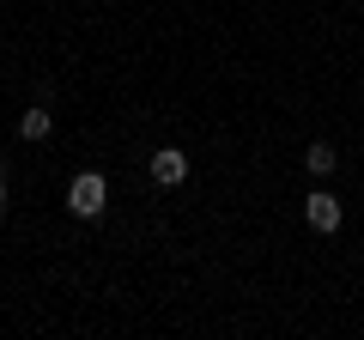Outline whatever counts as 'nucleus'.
I'll list each match as a JSON object with an SVG mask.
<instances>
[{
  "label": "nucleus",
  "instance_id": "obj_3",
  "mask_svg": "<svg viewBox=\"0 0 364 340\" xmlns=\"http://www.w3.org/2000/svg\"><path fill=\"white\" fill-rule=\"evenodd\" d=\"M304 225L310 231H340V195H328V188H316V195H304Z\"/></svg>",
  "mask_w": 364,
  "mask_h": 340
},
{
  "label": "nucleus",
  "instance_id": "obj_2",
  "mask_svg": "<svg viewBox=\"0 0 364 340\" xmlns=\"http://www.w3.org/2000/svg\"><path fill=\"white\" fill-rule=\"evenodd\" d=\"M152 183L158 188H182L188 183V152H182V146H158L152 152Z\"/></svg>",
  "mask_w": 364,
  "mask_h": 340
},
{
  "label": "nucleus",
  "instance_id": "obj_6",
  "mask_svg": "<svg viewBox=\"0 0 364 340\" xmlns=\"http://www.w3.org/2000/svg\"><path fill=\"white\" fill-rule=\"evenodd\" d=\"M6 207H13V188H6V164H0V219H6Z\"/></svg>",
  "mask_w": 364,
  "mask_h": 340
},
{
  "label": "nucleus",
  "instance_id": "obj_1",
  "mask_svg": "<svg viewBox=\"0 0 364 340\" xmlns=\"http://www.w3.org/2000/svg\"><path fill=\"white\" fill-rule=\"evenodd\" d=\"M104 207H109V183L97 170H79L73 188H67V213H73V219H97Z\"/></svg>",
  "mask_w": 364,
  "mask_h": 340
},
{
  "label": "nucleus",
  "instance_id": "obj_5",
  "mask_svg": "<svg viewBox=\"0 0 364 340\" xmlns=\"http://www.w3.org/2000/svg\"><path fill=\"white\" fill-rule=\"evenodd\" d=\"M334 164H340V152L328 140H316V146H304V170L310 176H334Z\"/></svg>",
  "mask_w": 364,
  "mask_h": 340
},
{
  "label": "nucleus",
  "instance_id": "obj_4",
  "mask_svg": "<svg viewBox=\"0 0 364 340\" xmlns=\"http://www.w3.org/2000/svg\"><path fill=\"white\" fill-rule=\"evenodd\" d=\"M55 134V116H49V104H31L25 116H18V140H49Z\"/></svg>",
  "mask_w": 364,
  "mask_h": 340
}]
</instances>
